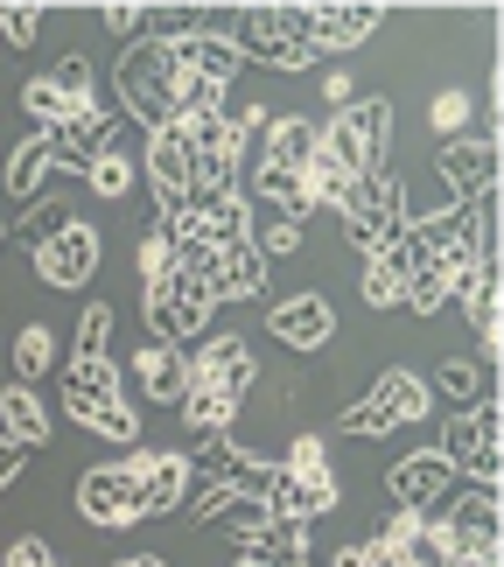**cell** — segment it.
I'll use <instances>...</instances> for the list:
<instances>
[{
  "instance_id": "1",
  "label": "cell",
  "mask_w": 504,
  "mask_h": 567,
  "mask_svg": "<svg viewBox=\"0 0 504 567\" xmlns=\"http://www.w3.org/2000/svg\"><path fill=\"white\" fill-rule=\"evenodd\" d=\"M63 413H71L78 427H92L99 442L141 449V413L120 392V364L113 358H71L63 364Z\"/></svg>"
},
{
  "instance_id": "2",
  "label": "cell",
  "mask_w": 504,
  "mask_h": 567,
  "mask_svg": "<svg viewBox=\"0 0 504 567\" xmlns=\"http://www.w3.org/2000/svg\"><path fill=\"white\" fill-rule=\"evenodd\" d=\"M232 50L246 63H267V71L295 78L316 63V42H309V8H246L232 29Z\"/></svg>"
},
{
  "instance_id": "3",
  "label": "cell",
  "mask_w": 504,
  "mask_h": 567,
  "mask_svg": "<svg viewBox=\"0 0 504 567\" xmlns=\"http://www.w3.org/2000/svg\"><path fill=\"white\" fill-rule=\"evenodd\" d=\"M141 316H147V343H168V351H183L189 337L210 330L217 301H210V288H204L196 274L168 267L162 280H147V288H141Z\"/></svg>"
},
{
  "instance_id": "4",
  "label": "cell",
  "mask_w": 504,
  "mask_h": 567,
  "mask_svg": "<svg viewBox=\"0 0 504 567\" xmlns=\"http://www.w3.org/2000/svg\"><path fill=\"white\" fill-rule=\"evenodd\" d=\"M113 99L120 113L147 126V134H162V126H175V105H168V42H126L120 63H113Z\"/></svg>"
},
{
  "instance_id": "5",
  "label": "cell",
  "mask_w": 504,
  "mask_h": 567,
  "mask_svg": "<svg viewBox=\"0 0 504 567\" xmlns=\"http://www.w3.org/2000/svg\"><path fill=\"white\" fill-rule=\"evenodd\" d=\"M428 413H434L428 379L407 372V364H392V372H379V385H371L358 406H343V434L379 442V434H400V427H413V421H428Z\"/></svg>"
},
{
  "instance_id": "6",
  "label": "cell",
  "mask_w": 504,
  "mask_h": 567,
  "mask_svg": "<svg viewBox=\"0 0 504 567\" xmlns=\"http://www.w3.org/2000/svg\"><path fill=\"white\" fill-rule=\"evenodd\" d=\"M497 434H504V406H497V392H491V400H476V406H463V413H449V421H442V442H434V449H442L449 463H455V476H470V484L497 491V476H504Z\"/></svg>"
},
{
  "instance_id": "7",
  "label": "cell",
  "mask_w": 504,
  "mask_h": 567,
  "mask_svg": "<svg viewBox=\"0 0 504 567\" xmlns=\"http://www.w3.org/2000/svg\"><path fill=\"white\" fill-rule=\"evenodd\" d=\"M392 147V99H350L343 113L322 126V155L343 162L350 176H379Z\"/></svg>"
},
{
  "instance_id": "8",
  "label": "cell",
  "mask_w": 504,
  "mask_h": 567,
  "mask_svg": "<svg viewBox=\"0 0 504 567\" xmlns=\"http://www.w3.org/2000/svg\"><path fill=\"white\" fill-rule=\"evenodd\" d=\"M337 217L350 225L358 252H379V246H392V238H400V231L413 225V210H407V183L392 176V168H379V176H358Z\"/></svg>"
},
{
  "instance_id": "9",
  "label": "cell",
  "mask_w": 504,
  "mask_h": 567,
  "mask_svg": "<svg viewBox=\"0 0 504 567\" xmlns=\"http://www.w3.org/2000/svg\"><path fill=\"white\" fill-rule=\"evenodd\" d=\"M78 512H84V526H99V533H126V526H141V484H134V470L126 463H99V470H84L78 476Z\"/></svg>"
},
{
  "instance_id": "10",
  "label": "cell",
  "mask_w": 504,
  "mask_h": 567,
  "mask_svg": "<svg viewBox=\"0 0 504 567\" xmlns=\"http://www.w3.org/2000/svg\"><path fill=\"white\" fill-rule=\"evenodd\" d=\"M455 484H463V476H455V463H449L442 449H413V455H400V463L385 470L392 512H434Z\"/></svg>"
},
{
  "instance_id": "11",
  "label": "cell",
  "mask_w": 504,
  "mask_h": 567,
  "mask_svg": "<svg viewBox=\"0 0 504 567\" xmlns=\"http://www.w3.org/2000/svg\"><path fill=\"white\" fill-rule=\"evenodd\" d=\"M141 168H147V183H155V225H168V217H183L189 210V196H196V162H189V147H183V134L175 126H162V134H147V155H141Z\"/></svg>"
},
{
  "instance_id": "12",
  "label": "cell",
  "mask_w": 504,
  "mask_h": 567,
  "mask_svg": "<svg viewBox=\"0 0 504 567\" xmlns=\"http://www.w3.org/2000/svg\"><path fill=\"white\" fill-rule=\"evenodd\" d=\"M99 259H105L99 225L71 217V225H63L50 246H35V274H42V288H84V280L99 274Z\"/></svg>"
},
{
  "instance_id": "13",
  "label": "cell",
  "mask_w": 504,
  "mask_h": 567,
  "mask_svg": "<svg viewBox=\"0 0 504 567\" xmlns=\"http://www.w3.org/2000/svg\"><path fill=\"white\" fill-rule=\"evenodd\" d=\"M189 385H210V392H225V400L246 406V392L259 385L253 343L246 337H204V343H196V358H189Z\"/></svg>"
},
{
  "instance_id": "14",
  "label": "cell",
  "mask_w": 504,
  "mask_h": 567,
  "mask_svg": "<svg viewBox=\"0 0 504 567\" xmlns=\"http://www.w3.org/2000/svg\"><path fill=\"white\" fill-rule=\"evenodd\" d=\"M267 337L280 343V351H301V358H316L322 343L337 337V309H330V295H288V301H274L267 309Z\"/></svg>"
},
{
  "instance_id": "15",
  "label": "cell",
  "mask_w": 504,
  "mask_h": 567,
  "mask_svg": "<svg viewBox=\"0 0 504 567\" xmlns=\"http://www.w3.org/2000/svg\"><path fill=\"white\" fill-rule=\"evenodd\" d=\"M126 470H134V484H141V512L147 518H168L189 497V476H196V463H189V455H175V449H134V455H126Z\"/></svg>"
},
{
  "instance_id": "16",
  "label": "cell",
  "mask_w": 504,
  "mask_h": 567,
  "mask_svg": "<svg viewBox=\"0 0 504 567\" xmlns=\"http://www.w3.org/2000/svg\"><path fill=\"white\" fill-rule=\"evenodd\" d=\"M259 505H267L274 518H295V526H316L322 512H337V505H343V484H337V476H288V470L274 463L267 491H259Z\"/></svg>"
},
{
  "instance_id": "17",
  "label": "cell",
  "mask_w": 504,
  "mask_h": 567,
  "mask_svg": "<svg viewBox=\"0 0 504 567\" xmlns=\"http://www.w3.org/2000/svg\"><path fill=\"white\" fill-rule=\"evenodd\" d=\"M434 176H442L449 189H455V204H470V196H484V189H497V141L484 134V141H442L434 147Z\"/></svg>"
},
{
  "instance_id": "18",
  "label": "cell",
  "mask_w": 504,
  "mask_h": 567,
  "mask_svg": "<svg viewBox=\"0 0 504 567\" xmlns=\"http://www.w3.org/2000/svg\"><path fill=\"white\" fill-rule=\"evenodd\" d=\"M379 21H385V8H371V0L309 8V42H316V56H343V50H358V42L379 35Z\"/></svg>"
},
{
  "instance_id": "19",
  "label": "cell",
  "mask_w": 504,
  "mask_h": 567,
  "mask_svg": "<svg viewBox=\"0 0 504 567\" xmlns=\"http://www.w3.org/2000/svg\"><path fill=\"white\" fill-rule=\"evenodd\" d=\"M204 288H210V301H259L267 295V259H259L253 238H232V246L210 252Z\"/></svg>"
},
{
  "instance_id": "20",
  "label": "cell",
  "mask_w": 504,
  "mask_h": 567,
  "mask_svg": "<svg viewBox=\"0 0 504 567\" xmlns=\"http://www.w3.org/2000/svg\"><path fill=\"white\" fill-rule=\"evenodd\" d=\"M316 147H322V126H316L309 113H274L267 134H259V162H274V168H288V176H301V168L316 162Z\"/></svg>"
},
{
  "instance_id": "21",
  "label": "cell",
  "mask_w": 504,
  "mask_h": 567,
  "mask_svg": "<svg viewBox=\"0 0 504 567\" xmlns=\"http://www.w3.org/2000/svg\"><path fill=\"white\" fill-rule=\"evenodd\" d=\"M204 476H210L217 491L259 497V491H267V476H274V463H267V455H253V449H238L232 434H217V442H204Z\"/></svg>"
},
{
  "instance_id": "22",
  "label": "cell",
  "mask_w": 504,
  "mask_h": 567,
  "mask_svg": "<svg viewBox=\"0 0 504 567\" xmlns=\"http://www.w3.org/2000/svg\"><path fill=\"white\" fill-rule=\"evenodd\" d=\"M50 406H42V392L35 385H21V379H0V434H8L14 449H42L50 442Z\"/></svg>"
},
{
  "instance_id": "23",
  "label": "cell",
  "mask_w": 504,
  "mask_h": 567,
  "mask_svg": "<svg viewBox=\"0 0 504 567\" xmlns=\"http://www.w3.org/2000/svg\"><path fill=\"white\" fill-rule=\"evenodd\" d=\"M50 176H56V147H50V134H29L8 155V168H0V189H8V204H42Z\"/></svg>"
},
{
  "instance_id": "24",
  "label": "cell",
  "mask_w": 504,
  "mask_h": 567,
  "mask_svg": "<svg viewBox=\"0 0 504 567\" xmlns=\"http://www.w3.org/2000/svg\"><path fill=\"white\" fill-rule=\"evenodd\" d=\"M134 379L155 406H183L189 392V351H168V343H141L134 351Z\"/></svg>"
},
{
  "instance_id": "25",
  "label": "cell",
  "mask_w": 504,
  "mask_h": 567,
  "mask_svg": "<svg viewBox=\"0 0 504 567\" xmlns=\"http://www.w3.org/2000/svg\"><path fill=\"white\" fill-rule=\"evenodd\" d=\"M168 50L183 56L204 84H217V92H232V78L246 71V56L232 50V35H210V29H196V35H183V42H168Z\"/></svg>"
},
{
  "instance_id": "26",
  "label": "cell",
  "mask_w": 504,
  "mask_h": 567,
  "mask_svg": "<svg viewBox=\"0 0 504 567\" xmlns=\"http://www.w3.org/2000/svg\"><path fill=\"white\" fill-rule=\"evenodd\" d=\"M428 392H434V400H449L455 413H463V406H476V400H491V364H476V358H442V364H434V379H428Z\"/></svg>"
},
{
  "instance_id": "27",
  "label": "cell",
  "mask_w": 504,
  "mask_h": 567,
  "mask_svg": "<svg viewBox=\"0 0 504 567\" xmlns=\"http://www.w3.org/2000/svg\"><path fill=\"white\" fill-rule=\"evenodd\" d=\"M238 554L259 560V567H301V560H309V526H295V518H267Z\"/></svg>"
},
{
  "instance_id": "28",
  "label": "cell",
  "mask_w": 504,
  "mask_h": 567,
  "mask_svg": "<svg viewBox=\"0 0 504 567\" xmlns=\"http://www.w3.org/2000/svg\"><path fill=\"white\" fill-rule=\"evenodd\" d=\"M175 413H183V427L196 434V442H217V434H232V421H238V400H225V392H210V385H189Z\"/></svg>"
},
{
  "instance_id": "29",
  "label": "cell",
  "mask_w": 504,
  "mask_h": 567,
  "mask_svg": "<svg viewBox=\"0 0 504 567\" xmlns=\"http://www.w3.org/2000/svg\"><path fill=\"white\" fill-rule=\"evenodd\" d=\"M253 196H259V204H274L280 217H288V225H301V217L316 210V204H309V183L288 176V168H274V162H259V168H253Z\"/></svg>"
},
{
  "instance_id": "30",
  "label": "cell",
  "mask_w": 504,
  "mask_h": 567,
  "mask_svg": "<svg viewBox=\"0 0 504 567\" xmlns=\"http://www.w3.org/2000/svg\"><path fill=\"white\" fill-rule=\"evenodd\" d=\"M400 295H407V259H400V238L379 252H364V301L371 309H400Z\"/></svg>"
},
{
  "instance_id": "31",
  "label": "cell",
  "mask_w": 504,
  "mask_h": 567,
  "mask_svg": "<svg viewBox=\"0 0 504 567\" xmlns=\"http://www.w3.org/2000/svg\"><path fill=\"white\" fill-rule=\"evenodd\" d=\"M50 364H56V330H50V322H21V337H14V379L35 385Z\"/></svg>"
},
{
  "instance_id": "32",
  "label": "cell",
  "mask_w": 504,
  "mask_h": 567,
  "mask_svg": "<svg viewBox=\"0 0 504 567\" xmlns=\"http://www.w3.org/2000/svg\"><path fill=\"white\" fill-rule=\"evenodd\" d=\"M301 183H309V204H316V210H343V196H350V183H358V176L316 147V162L301 168Z\"/></svg>"
},
{
  "instance_id": "33",
  "label": "cell",
  "mask_w": 504,
  "mask_h": 567,
  "mask_svg": "<svg viewBox=\"0 0 504 567\" xmlns=\"http://www.w3.org/2000/svg\"><path fill=\"white\" fill-rule=\"evenodd\" d=\"M134 176H141V168H134V155H126V147H105V155H99L92 168H84L92 196H105V204H120V196L134 189Z\"/></svg>"
},
{
  "instance_id": "34",
  "label": "cell",
  "mask_w": 504,
  "mask_h": 567,
  "mask_svg": "<svg viewBox=\"0 0 504 567\" xmlns=\"http://www.w3.org/2000/svg\"><path fill=\"white\" fill-rule=\"evenodd\" d=\"M421 526H428V512H392L379 533H371V547H379V560H413V547H421Z\"/></svg>"
},
{
  "instance_id": "35",
  "label": "cell",
  "mask_w": 504,
  "mask_h": 567,
  "mask_svg": "<svg viewBox=\"0 0 504 567\" xmlns=\"http://www.w3.org/2000/svg\"><path fill=\"white\" fill-rule=\"evenodd\" d=\"M400 301H407L413 316H442L449 301H455V288H449V274H442V267H413V274H407V295H400Z\"/></svg>"
},
{
  "instance_id": "36",
  "label": "cell",
  "mask_w": 504,
  "mask_h": 567,
  "mask_svg": "<svg viewBox=\"0 0 504 567\" xmlns=\"http://www.w3.org/2000/svg\"><path fill=\"white\" fill-rule=\"evenodd\" d=\"M21 113L35 120V134H56L63 113H71V99H63L50 78H29V84H21Z\"/></svg>"
},
{
  "instance_id": "37",
  "label": "cell",
  "mask_w": 504,
  "mask_h": 567,
  "mask_svg": "<svg viewBox=\"0 0 504 567\" xmlns=\"http://www.w3.org/2000/svg\"><path fill=\"white\" fill-rule=\"evenodd\" d=\"M71 217H78V210L63 204V196H42V204H29V217H21V246H29V252H35V246H50V238L71 225Z\"/></svg>"
},
{
  "instance_id": "38",
  "label": "cell",
  "mask_w": 504,
  "mask_h": 567,
  "mask_svg": "<svg viewBox=\"0 0 504 567\" xmlns=\"http://www.w3.org/2000/svg\"><path fill=\"white\" fill-rule=\"evenodd\" d=\"M470 113H476V105H470V92H463V84H449V92H434V99H428V126H434L442 141H463Z\"/></svg>"
},
{
  "instance_id": "39",
  "label": "cell",
  "mask_w": 504,
  "mask_h": 567,
  "mask_svg": "<svg viewBox=\"0 0 504 567\" xmlns=\"http://www.w3.org/2000/svg\"><path fill=\"white\" fill-rule=\"evenodd\" d=\"M113 309H105V301H92V309H84V322H78V351L71 358H113Z\"/></svg>"
},
{
  "instance_id": "40",
  "label": "cell",
  "mask_w": 504,
  "mask_h": 567,
  "mask_svg": "<svg viewBox=\"0 0 504 567\" xmlns=\"http://www.w3.org/2000/svg\"><path fill=\"white\" fill-rule=\"evenodd\" d=\"M42 78H50V84H56V92L71 99V105H78V99H99V84H92V63H84L78 50H63V63H56V71H42Z\"/></svg>"
},
{
  "instance_id": "41",
  "label": "cell",
  "mask_w": 504,
  "mask_h": 567,
  "mask_svg": "<svg viewBox=\"0 0 504 567\" xmlns=\"http://www.w3.org/2000/svg\"><path fill=\"white\" fill-rule=\"evenodd\" d=\"M280 470H288V476H330V442H322V434H295Z\"/></svg>"
},
{
  "instance_id": "42",
  "label": "cell",
  "mask_w": 504,
  "mask_h": 567,
  "mask_svg": "<svg viewBox=\"0 0 504 567\" xmlns=\"http://www.w3.org/2000/svg\"><path fill=\"white\" fill-rule=\"evenodd\" d=\"M42 35V8H0V42L8 50H35Z\"/></svg>"
},
{
  "instance_id": "43",
  "label": "cell",
  "mask_w": 504,
  "mask_h": 567,
  "mask_svg": "<svg viewBox=\"0 0 504 567\" xmlns=\"http://www.w3.org/2000/svg\"><path fill=\"white\" fill-rule=\"evenodd\" d=\"M253 246H259V259H295V252H301V225L274 217V225H259V231H253Z\"/></svg>"
},
{
  "instance_id": "44",
  "label": "cell",
  "mask_w": 504,
  "mask_h": 567,
  "mask_svg": "<svg viewBox=\"0 0 504 567\" xmlns=\"http://www.w3.org/2000/svg\"><path fill=\"white\" fill-rule=\"evenodd\" d=\"M141 14L147 8H134V0H113V8H99V29L113 42H141Z\"/></svg>"
},
{
  "instance_id": "45",
  "label": "cell",
  "mask_w": 504,
  "mask_h": 567,
  "mask_svg": "<svg viewBox=\"0 0 504 567\" xmlns=\"http://www.w3.org/2000/svg\"><path fill=\"white\" fill-rule=\"evenodd\" d=\"M0 567H63V560H56V547H50V539H35V533H21V539H14V547H8V554H0Z\"/></svg>"
},
{
  "instance_id": "46",
  "label": "cell",
  "mask_w": 504,
  "mask_h": 567,
  "mask_svg": "<svg viewBox=\"0 0 504 567\" xmlns=\"http://www.w3.org/2000/svg\"><path fill=\"white\" fill-rule=\"evenodd\" d=\"M134 267H141V280H162V274L175 267V252H168V238H162V231H147V238H141Z\"/></svg>"
},
{
  "instance_id": "47",
  "label": "cell",
  "mask_w": 504,
  "mask_h": 567,
  "mask_svg": "<svg viewBox=\"0 0 504 567\" xmlns=\"http://www.w3.org/2000/svg\"><path fill=\"white\" fill-rule=\"evenodd\" d=\"M330 567H385V560H379V547H371V539H350V547L330 554Z\"/></svg>"
},
{
  "instance_id": "48",
  "label": "cell",
  "mask_w": 504,
  "mask_h": 567,
  "mask_svg": "<svg viewBox=\"0 0 504 567\" xmlns=\"http://www.w3.org/2000/svg\"><path fill=\"white\" fill-rule=\"evenodd\" d=\"M21 463H29V449H14L8 434H0V491H14V476H21Z\"/></svg>"
},
{
  "instance_id": "49",
  "label": "cell",
  "mask_w": 504,
  "mask_h": 567,
  "mask_svg": "<svg viewBox=\"0 0 504 567\" xmlns=\"http://www.w3.org/2000/svg\"><path fill=\"white\" fill-rule=\"evenodd\" d=\"M322 99H330L337 113H343V105L358 99V84H350V71H330V78H322Z\"/></svg>"
},
{
  "instance_id": "50",
  "label": "cell",
  "mask_w": 504,
  "mask_h": 567,
  "mask_svg": "<svg viewBox=\"0 0 504 567\" xmlns=\"http://www.w3.org/2000/svg\"><path fill=\"white\" fill-rule=\"evenodd\" d=\"M113 567H168L162 554H126V560H113Z\"/></svg>"
},
{
  "instance_id": "51",
  "label": "cell",
  "mask_w": 504,
  "mask_h": 567,
  "mask_svg": "<svg viewBox=\"0 0 504 567\" xmlns=\"http://www.w3.org/2000/svg\"><path fill=\"white\" fill-rule=\"evenodd\" d=\"M392 567H413V560H392Z\"/></svg>"
},
{
  "instance_id": "52",
  "label": "cell",
  "mask_w": 504,
  "mask_h": 567,
  "mask_svg": "<svg viewBox=\"0 0 504 567\" xmlns=\"http://www.w3.org/2000/svg\"><path fill=\"white\" fill-rule=\"evenodd\" d=\"M301 567H316V560H301Z\"/></svg>"
}]
</instances>
